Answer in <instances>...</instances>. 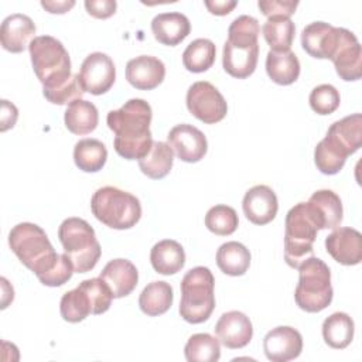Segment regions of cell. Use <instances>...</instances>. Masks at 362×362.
<instances>
[{"mask_svg": "<svg viewBox=\"0 0 362 362\" xmlns=\"http://www.w3.org/2000/svg\"><path fill=\"white\" fill-rule=\"evenodd\" d=\"M338 76L346 82L362 76V48L354 33L339 27L337 48L331 57Z\"/></svg>", "mask_w": 362, "mask_h": 362, "instance_id": "12", "label": "cell"}, {"mask_svg": "<svg viewBox=\"0 0 362 362\" xmlns=\"http://www.w3.org/2000/svg\"><path fill=\"white\" fill-rule=\"evenodd\" d=\"M310 106L317 115H331L334 113L339 103H341V96L339 92L337 90L335 86L329 83H322L315 86L311 93H310Z\"/></svg>", "mask_w": 362, "mask_h": 362, "instance_id": "39", "label": "cell"}, {"mask_svg": "<svg viewBox=\"0 0 362 362\" xmlns=\"http://www.w3.org/2000/svg\"><path fill=\"white\" fill-rule=\"evenodd\" d=\"M107 160L106 146L98 139H82L74 147L75 165L85 173H96Z\"/></svg>", "mask_w": 362, "mask_h": 362, "instance_id": "32", "label": "cell"}, {"mask_svg": "<svg viewBox=\"0 0 362 362\" xmlns=\"http://www.w3.org/2000/svg\"><path fill=\"white\" fill-rule=\"evenodd\" d=\"M242 208L245 216L255 225H266L276 218L279 202L274 191L267 185H255L246 191Z\"/></svg>", "mask_w": 362, "mask_h": 362, "instance_id": "18", "label": "cell"}, {"mask_svg": "<svg viewBox=\"0 0 362 362\" xmlns=\"http://www.w3.org/2000/svg\"><path fill=\"white\" fill-rule=\"evenodd\" d=\"M41 6L51 14H64L66 11H69L74 6L75 1L74 0H62V1H41Z\"/></svg>", "mask_w": 362, "mask_h": 362, "instance_id": "47", "label": "cell"}, {"mask_svg": "<svg viewBox=\"0 0 362 362\" xmlns=\"http://www.w3.org/2000/svg\"><path fill=\"white\" fill-rule=\"evenodd\" d=\"M263 351L266 358L272 362L296 359L303 351V337L293 327H276L264 335Z\"/></svg>", "mask_w": 362, "mask_h": 362, "instance_id": "14", "label": "cell"}, {"mask_svg": "<svg viewBox=\"0 0 362 362\" xmlns=\"http://www.w3.org/2000/svg\"><path fill=\"white\" fill-rule=\"evenodd\" d=\"M42 93H44V98L54 105H71L72 102L82 99L85 90L79 82V74H75L62 86L42 90Z\"/></svg>", "mask_w": 362, "mask_h": 362, "instance_id": "40", "label": "cell"}, {"mask_svg": "<svg viewBox=\"0 0 362 362\" xmlns=\"http://www.w3.org/2000/svg\"><path fill=\"white\" fill-rule=\"evenodd\" d=\"M334 140H337L345 151L351 156L359 150L362 143V116L361 113H354L351 116H345L341 120L334 122L328 132Z\"/></svg>", "mask_w": 362, "mask_h": 362, "instance_id": "31", "label": "cell"}, {"mask_svg": "<svg viewBox=\"0 0 362 362\" xmlns=\"http://www.w3.org/2000/svg\"><path fill=\"white\" fill-rule=\"evenodd\" d=\"M320 229H335L342 222L341 198L331 189H318L307 201Z\"/></svg>", "mask_w": 362, "mask_h": 362, "instance_id": "23", "label": "cell"}, {"mask_svg": "<svg viewBox=\"0 0 362 362\" xmlns=\"http://www.w3.org/2000/svg\"><path fill=\"white\" fill-rule=\"evenodd\" d=\"M325 249L335 262L344 266L359 264L362 260V236L354 228H338L327 236Z\"/></svg>", "mask_w": 362, "mask_h": 362, "instance_id": "16", "label": "cell"}, {"mask_svg": "<svg viewBox=\"0 0 362 362\" xmlns=\"http://www.w3.org/2000/svg\"><path fill=\"white\" fill-rule=\"evenodd\" d=\"M150 262L157 273L164 276L175 274L185 264L184 247L173 239L160 240L151 247Z\"/></svg>", "mask_w": 362, "mask_h": 362, "instance_id": "24", "label": "cell"}, {"mask_svg": "<svg viewBox=\"0 0 362 362\" xmlns=\"http://www.w3.org/2000/svg\"><path fill=\"white\" fill-rule=\"evenodd\" d=\"M354 320L346 313H334L322 322V338L334 349L346 348L354 339Z\"/></svg>", "mask_w": 362, "mask_h": 362, "instance_id": "30", "label": "cell"}, {"mask_svg": "<svg viewBox=\"0 0 362 362\" xmlns=\"http://www.w3.org/2000/svg\"><path fill=\"white\" fill-rule=\"evenodd\" d=\"M298 274L296 304L307 313H320L327 308L334 296L329 267L321 259L310 256L298 266Z\"/></svg>", "mask_w": 362, "mask_h": 362, "instance_id": "8", "label": "cell"}, {"mask_svg": "<svg viewBox=\"0 0 362 362\" xmlns=\"http://www.w3.org/2000/svg\"><path fill=\"white\" fill-rule=\"evenodd\" d=\"M348 153L331 136H325L314 150V163L317 168L327 175L339 173L346 161Z\"/></svg>", "mask_w": 362, "mask_h": 362, "instance_id": "33", "label": "cell"}, {"mask_svg": "<svg viewBox=\"0 0 362 362\" xmlns=\"http://www.w3.org/2000/svg\"><path fill=\"white\" fill-rule=\"evenodd\" d=\"M35 24L34 21L21 13H14L7 16L0 28V42L1 47L13 54L23 52L30 47L31 41L35 38Z\"/></svg>", "mask_w": 362, "mask_h": 362, "instance_id": "19", "label": "cell"}, {"mask_svg": "<svg viewBox=\"0 0 362 362\" xmlns=\"http://www.w3.org/2000/svg\"><path fill=\"white\" fill-rule=\"evenodd\" d=\"M189 31L191 24L188 17L178 11L160 13L151 20V33L163 45H178L188 37Z\"/></svg>", "mask_w": 362, "mask_h": 362, "instance_id": "22", "label": "cell"}, {"mask_svg": "<svg viewBox=\"0 0 362 362\" xmlns=\"http://www.w3.org/2000/svg\"><path fill=\"white\" fill-rule=\"evenodd\" d=\"M298 1L294 0H260L257 3L259 10L267 18L270 17H287L294 14Z\"/></svg>", "mask_w": 362, "mask_h": 362, "instance_id": "43", "label": "cell"}, {"mask_svg": "<svg viewBox=\"0 0 362 362\" xmlns=\"http://www.w3.org/2000/svg\"><path fill=\"white\" fill-rule=\"evenodd\" d=\"M339 38V27L324 21H314L304 27L301 45L304 51L318 59H331Z\"/></svg>", "mask_w": 362, "mask_h": 362, "instance_id": "17", "label": "cell"}, {"mask_svg": "<svg viewBox=\"0 0 362 362\" xmlns=\"http://www.w3.org/2000/svg\"><path fill=\"white\" fill-rule=\"evenodd\" d=\"M58 238L76 273L90 272L96 266L102 249L93 228L85 219L72 216L62 221Z\"/></svg>", "mask_w": 362, "mask_h": 362, "instance_id": "7", "label": "cell"}, {"mask_svg": "<svg viewBox=\"0 0 362 362\" xmlns=\"http://www.w3.org/2000/svg\"><path fill=\"white\" fill-rule=\"evenodd\" d=\"M184 355L188 362H216L221 358L219 339L206 332L194 334L184 346Z\"/></svg>", "mask_w": 362, "mask_h": 362, "instance_id": "37", "label": "cell"}, {"mask_svg": "<svg viewBox=\"0 0 362 362\" xmlns=\"http://www.w3.org/2000/svg\"><path fill=\"white\" fill-rule=\"evenodd\" d=\"M216 264L228 276H243L250 266V252L239 242H226L216 252Z\"/></svg>", "mask_w": 362, "mask_h": 362, "instance_id": "28", "label": "cell"}, {"mask_svg": "<svg viewBox=\"0 0 362 362\" xmlns=\"http://www.w3.org/2000/svg\"><path fill=\"white\" fill-rule=\"evenodd\" d=\"M89 294L93 304V314L99 315L106 313L112 304V291L100 277L88 279L79 283Z\"/></svg>", "mask_w": 362, "mask_h": 362, "instance_id": "41", "label": "cell"}, {"mask_svg": "<svg viewBox=\"0 0 362 362\" xmlns=\"http://www.w3.org/2000/svg\"><path fill=\"white\" fill-rule=\"evenodd\" d=\"M61 317L68 322H81L89 314H93V304L88 291L79 284L76 288L66 291L59 301Z\"/></svg>", "mask_w": 362, "mask_h": 362, "instance_id": "35", "label": "cell"}, {"mask_svg": "<svg viewBox=\"0 0 362 362\" xmlns=\"http://www.w3.org/2000/svg\"><path fill=\"white\" fill-rule=\"evenodd\" d=\"M116 66L112 58L103 52L89 54L79 71V82L90 95L106 93L115 83Z\"/></svg>", "mask_w": 362, "mask_h": 362, "instance_id": "11", "label": "cell"}, {"mask_svg": "<svg viewBox=\"0 0 362 362\" xmlns=\"http://www.w3.org/2000/svg\"><path fill=\"white\" fill-rule=\"evenodd\" d=\"M8 245L18 260L37 277L45 273L59 255L54 250L42 228L31 222L13 226L8 233Z\"/></svg>", "mask_w": 362, "mask_h": 362, "instance_id": "4", "label": "cell"}, {"mask_svg": "<svg viewBox=\"0 0 362 362\" xmlns=\"http://www.w3.org/2000/svg\"><path fill=\"white\" fill-rule=\"evenodd\" d=\"M216 57L215 44L208 38H197L187 45L182 52V64L187 71L201 74L208 71Z\"/></svg>", "mask_w": 362, "mask_h": 362, "instance_id": "34", "label": "cell"}, {"mask_svg": "<svg viewBox=\"0 0 362 362\" xmlns=\"http://www.w3.org/2000/svg\"><path fill=\"white\" fill-rule=\"evenodd\" d=\"M187 107L189 113L206 124L221 122L228 112L222 93L206 81L194 82L187 90Z\"/></svg>", "mask_w": 362, "mask_h": 362, "instance_id": "10", "label": "cell"}, {"mask_svg": "<svg viewBox=\"0 0 362 362\" xmlns=\"http://www.w3.org/2000/svg\"><path fill=\"white\" fill-rule=\"evenodd\" d=\"M214 329L219 342L229 349H240L246 346L253 337L252 321L240 311L223 313Z\"/></svg>", "mask_w": 362, "mask_h": 362, "instance_id": "15", "label": "cell"}, {"mask_svg": "<svg viewBox=\"0 0 362 362\" xmlns=\"http://www.w3.org/2000/svg\"><path fill=\"white\" fill-rule=\"evenodd\" d=\"M85 7L95 18H109L116 13L117 3L115 0H86Z\"/></svg>", "mask_w": 362, "mask_h": 362, "instance_id": "44", "label": "cell"}, {"mask_svg": "<svg viewBox=\"0 0 362 362\" xmlns=\"http://www.w3.org/2000/svg\"><path fill=\"white\" fill-rule=\"evenodd\" d=\"M173 300V287L167 281H151L140 293L139 307L146 315L158 317L170 310Z\"/></svg>", "mask_w": 362, "mask_h": 362, "instance_id": "27", "label": "cell"}, {"mask_svg": "<svg viewBox=\"0 0 362 362\" xmlns=\"http://www.w3.org/2000/svg\"><path fill=\"white\" fill-rule=\"evenodd\" d=\"M215 279L208 267L197 266L181 280L180 315L189 324L206 321L215 308Z\"/></svg>", "mask_w": 362, "mask_h": 362, "instance_id": "6", "label": "cell"}, {"mask_svg": "<svg viewBox=\"0 0 362 362\" xmlns=\"http://www.w3.org/2000/svg\"><path fill=\"white\" fill-rule=\"evenodd\" d=\"M99 277L110 288L113 298H122L136 288L139 272L130 260L113 259L103 267Z\"/></svg>", "mask_w": 362, "mask_h": 362, "instance_id": "21", "label": "cell"}, {"mask_svg": "<svg viewBox=\"0 0 362 362\" xmlns=\"http://www.w3.org/2000/svg\"><path fill=\"white\" fill-rule=\"evenodd\" d=\"M204 4L211 14L226 16L238 6V1H235V0H215V1L206 0V1H204Z\"/></svg>", "mask_w": 362, "mask_h": 362, "instance_id": "46", "label": "cell"}, {"mask_svg": "<svg viewBox=\"0 0 362 362\" xmlns=\"http://www.w3.org/2000/svg\"><path fill=\"white\" fill-rule=\"evenodd\" d=\"M239 225L236 211L228 205H215L205 215V226L218 236L232 235Z\"/></svg>", "mask_w": 362, "mask_h": 362, "instance_id": "38", "label": "cell"}, {"mask_svg": "<svg viewBox=\"0 0 362 362\" xmlns=\"http://www.w3.org/2000/svg\"><path fill=\"white\" fill-rule=\"evenodd\" d=\"M165 76V66L161 59L153 55H140L130 59L126 65L127 82L140 90L157 88Z\"/></svg>", "mask_w": 362, "mask_h": 362, "instance_id": "20", "label": "cell"}, {"mask_svg": "<svg viewBox=\"0 0 362 362\" xmlns=\"http://www.w3.org/2000/svg\"><path fill=\"white\" fill-rule=\"evenodd\" d=\"M174 151L168 143L153 141L148 153L139 160V167L151 180L164 178L173 167Z\"/></svg>", "mask_w": 362, "mask_h": 362, "instance_id": "29", "label": "cell"}, {"mask_svg": "<svg viewBox=\"0 0 362 362\" xmlns=\"http://www.w3.org/2000/svg\"><path fill=\"white\" fill-rule=\"evenodd\" d=\"M17 117H18L17 107L11 102L3 99L1 100V126H0V130L6 132V130L11 129L16 124Z\"/></svg>", "mask_w": 362, "mask_h": 362, "instance_id": "45", "label": "cell"}, {"mask_svg": "<svg viewBox=\"0 0 362 362\" xmlns=\"http://www.w3.org/2000/svg\"><path fill=\"white\" fill-rule=\"evenodd\" d=\"M28 51L33 69L42 83V90L59 88L74 75L71 72L69 54L59 40L51 35L35 37Z\"/></svg>", "mask_w": 362, "mask_h": 362, "instance_id": "3", "label": "cell"}, {"mask_svg": "<svg viewBox=\"0 0 362 362\" xmlns=\"http://www.w3.org/2000/svg\"><path fill=\"white\" fill-rule=\"evenodd\" d=\"M90 209L99 222L117 230L133 228L141 218L139 198L110 185L102 187L93 192Z\"/></svg>", "mask_w": 362, "mask_h": 362, "instance_id": "5", "label": "cell"}, {"mask_svg": "<svg viewBox=\"0 0 362 362\" xmlns=\"http://www.w3.org/2000/svg\"><path fill=\"white\" fill-rule=\"evenodd\" d=\"M74 266L69 260V257L64 253V255H58L55 263L41 276H38L37 279L48 287H59L62 284H65L66 281L71 280L72 274H74Z\"/></svg>", "mask_w": 362, "mask_h": 362, "instance_id": "42", "label": "cell"}, {"mask_svg": "<svg viewBox=\"0 0 362 362\" xmlns=\"http://www.w3.org/2000/svg\"><path fill=\"white\" fill-rule=\"evenodd\" d=\"M153 112L144 99H129L120 109L110 110L106 116L109 129L115 133L113 147L126 160H140L151 144L150 132Z\"/></svg>", "mask_w": 362, "mask_h": 362, "instance_id": "1", "label": "cell"}, {"mask_svg": "<svg viewBox=\"0 0 362 362\" xmlns=\"http://www.w3.org/2000/svg\"><path fill=\"white\" fill-rule=\"evenodd\" d=\"M259 21L252 16L243 14L230 23L222 49V65L230 76L245 79L255 72L259 59Z\"/></svg>", "mask_w": 362, "mask_h": 362, "instance_id": "2", "label": "cell"}, {"mask_svg": "<svg viewBox=\"0 0 362 362\" xmlns=\"http://www.w3.org/2000/svg\"><path fill=\"white\" fill-rule=\"evenodd\" d=\"M320 230L318 222L307 202H298L286 215L284 259L293 269L313 256V243Z\"/></svg>", "mask_w": 362, "mask_h": 362, "instance_id": "9", "label": "cell"}, {"mask_svg": "<svg viewBox=\"0 0 362 362\" xmlns=\"http://www.w3.org/2000/svg\"><path fill=\"white\" fill-rule=\"evenodd\" d=\"M64 122L71 133L83 136L98 127L99 113L92 102L78 99L68 105L64 115Z\"/></svg>", "mask_w": 362, "mask_h": 362, "instance_id": "26", "label": "cell"}, {"mask_svg": "<svg viewBox=\"0 0 362 362\" xmlns=\"http://www.w3.org/2000/svg\"><path fill=\"white\" fill-rule=\"evenodd\" d=\"M262 33L272 51H290L296 34V25L287 17H270L263 24Z\"/></svg>", "mask_w": 362, "mask_h": 362, "instance_id": "36", "label": "cell"}, {"mask_svg": "<svg viewBox=\"0 0 362 362\" xmlns=\"http://www.w3.org/2000/svg\"><path fill=\"white\" fill-rule=\"evenodd\" d=\"M266 72L277 85H291L300 76V61L291 51H269L266 57Z\"/></svg>", "mask_w": 362, "mask_h": 362, "instance_id": "25", "label": "cell"}, {"mask_svg": "<svg viewBox=\"0 0 362 362\" xmlns=\"http://www.w3.org/2000/svg\"><path fill=\"white\" fill-rule=\"evenodd\" d=\"M167 140L177 157L185 163H198L208 150L205 134L198 127L188 123L174 126L168 132Z\"/></svg>", "mask_w": 362, "mask_h": 362, "instance_id": "13", "label": "cell"}]
</instances>
